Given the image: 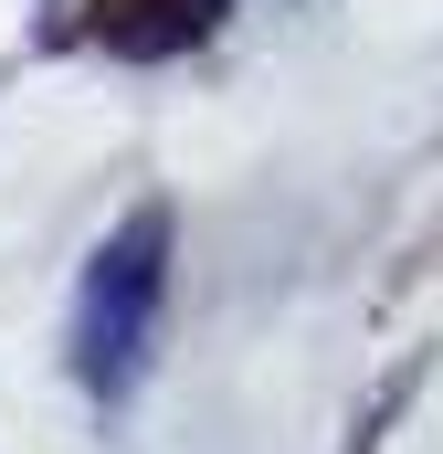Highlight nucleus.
<instances>
[{
	"label": "nucleus",
	"instance_id": "f257e3e1",
	"mask_svg": "<svg viewBox=\"0 0 443 454\" xmlns=\"http://www.w3.org/2000/svg\"><path fill=\"white\" fill-rule=\"evenodd\" d=\"M159 296H169V223L137 212L96 243L85 264V296H74V380L96 402H127L148 348H159Z\"/></svg>",
	"mask_w": 443,
	"mask_h": 454
}]
</instances>
